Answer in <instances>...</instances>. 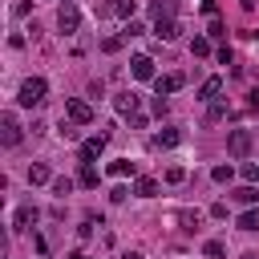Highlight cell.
I'll list each match as a JSON object with an SVG mask.
<instances>
[{
    "label": "cell",
    "instance_id": "obj_1",
    "mask_svg": "<svg viewBox=\"0 0 259 259\" xmlns=\"http://www.w3.org/2000/svg\"><path fill=\"white\" fill-rule=\"evenodd\" d=\"M45 93H49V81H45V77H24V81H20L16 101H20L24 109H32V105H40V101H45Z\"/></svg>",
    "mask_w": 259,
    "mask_h": 259
},
{
    "label": "cell",
    "instance_id": "obj_2",
    "mask_svg": "<svg viewBox=\"0 0 259 259\" xmlns=\"http://www.w3.org/2000/svg\"><path fill=\"white\" fill-rule=\"evenodd\" d=\"M57 28H61L65 36H73V32L81 28V12H77V4H73V0L57 8Z\"/></svg>",
    "mask_w": 259,
    "mask_h": 259
},
{
    "label": "cell",
    "instance_id": "obj_3",
    "mask_svg": "<svg viewBox=\"0 0 259 259\" xmlns=\"http://www.w3.org/2000/svg\"><path fill=\"white\" fill-rule=\"evenodd\" d=\"M65 117H69L73 125H89V121H93V105L81 101V97H69V101H65Z\"/></svg>",
    "mask_w": 259,
    "mask_h": 259
},
{
    "label": "cell",
    "instance_id": "obj_4",
    "mask_svg": "<svg viewBox=\"0 0 259 259\" xmlns=\"http://www.w3.org/2000/svg\"><path fill=\"white\" fill-rule=\"evenodd\" d=\"M186 85V77L182 73H166V77H154V93L158 97H170V93H178Z\"/></svg>",
    "mask_w": 259,
    "mask_h": 259
},
{
    "label": "cell",
    "instance_id": "obj_5",
    "mask_svg": "<svg viewBox=\"0 0 259 259\" xmlns=\"http://www.w3.org/2000/svg\"><path fill=\"white\" fill-rule=\"evenodd\" d=\"M20 138H24V134H20V121H16L12 113H4V117H0V142H4V146H20Z\"/></svg>",
    "mask_w": 259,
    "mask_h": 259
},
{
    "label": "cell",
    "instance_id": "obj_6",
    "mask_svg": "<svg viewBox=\"0 0 259 259\" xmlns=\"http://www.w3.org/2000/svg\"><path fill=\"white\" fill-rule=\"evenodd\" d=\"M227 150H231L235 158H247V154H251V134H247V130H231V134H227Z\"/></svg>",
    "mask_w": 259,
    "mask_h": 259
},
{
    "label": "cell",
    "instance_id": "obj_7",
    "mask_svg": "<svg viewBox=\"0 0 259 259\" xmlns=\"http://www.w3.org/2000/svg\"><path fill=\"white\" fill-rule=\"evenodd\" d=\"M130 73H134L138 81H154V61H150L146 53H138V57L130 61Z\"/></svg>",
    "mask_w": 259,
    "mask_h": 259
},
{
    "label": "cell",
    "instance_id": "obj_8",
    "mask_svg": "<svg viewBox=\"0 0 259 259\" xmlns=\"http://www.w3.org/2000/svg\"><path fill=\"white\" fill-rule=\"evenodd\" d=\"M105 134H97V138H85L81 142V162H93V158H101V150H105Z\"/></svg>",
    "mask_w": 259,
    "mask_h": 259
},
{
    "label": "cell",
    "instance_id": "obj_9",
    "mask_svg": "<svg viewBox=\"0 0 259 259\" xmlns=\"http://www.w3.org/2000/svg\"><path fill=\"white\" fill-rule=\"evenodd\" d=\"M36 219H40V210H36V206L28 202V206H20V210L12 214V227H16V231H28V227H32Z\"/></svg>",
    "mask_w": 259,
    "mask_h": 259
},
{
    "label": "cell",
    "instance_id": "obj_10",
    "mask_svg": "<svg viewBox=\"0 0 259 259\" xmlns=\"http://www.w3.org/2000/svg\"><path fill=\"white\" fill-rule=\"evenodd\" d=\"M178 32H182V28H178L170 16H166V20H154V36H158V40H178Z\"/></svg>",
    "mask_w": 259,
    "mask_h": 259
},
{
    "label": "cell",
    "instance_id": "obj_11",
    "mask_svg": "<svg viewBox=\"0 0 259 259\" xmlns=\"http://www.w3.org/2000/svg\"><path fill=\"white\" fill-rule=\"evenodd\" d=\"M219 93H223V77H206L198 89V101H219Z\"/></svg>",
    "mask_w": 259,
    "mask_h": 259
},
{
    "label": "cell",
    "instance_id": "obj_12",
    "mask_svg": "<svg viewBox=\"0 0 259 259\" xmlns=\"http://www.w3.org/2000/svg\"><path fill=\"white\" fill-rule=\"evenodd\" d=\"M28 182H32V186H45V182H53V170H49L45 162H32V166H28Z\"/></svg>",
    "mask_w": 259,
    "mask_h": 259
},
{
    "label": "cell",
    "instance_id": "obj_13",
    "mask_svg": "<svg viewBox=\"0 0 259 259\" xmlns=\"http://www.w3.org/2000/svg\"><path fill=\"white\" fill-rule=\"evenodd\" d=\"M231 198H235V202H243V206H255V202H259V190L247 182V186H235V190H231Z\"/></svg>",
    "mask_w": 259,
    "mask_h": 259
},
{
    "label": "cell",
    "instance_id": "obj_14",
    "mask_svg": "<svg viewBox=\"0 0 259 259\" xmlns=\"http://www.w3.org/2000/svg\"><path fill=\"white\" fill-rule=\"evenodd\" d=\"M109 12H113V16H121V20H134L138 0H113V4H109Z\"/></svg>",
    "mask_w": 259,
    "mask_h": 259
},
{
    "label": "cell",
    "instance_id": "obj_15",
    "mask_svg": "<svg viewBox=\"0 0 259 259\" xmlns=\"http://www.w3.org/2000/svg\"><path fill=\"white\" fill-rule=\"evenodd\" d=\"M109 174H117V178H125V174H130V178H134V174H138V162L117 158V162H109Z\"/></svg>",
    "mask_w": 259,
    "mask_h": 259
},
{
    "label": "cell",
    "instance_id": "obj_16",
    "mask_svg": "<svg viewBox=\"0 0 259 259\" xmlns=\"http://www.w3.org/2000/svg\"><path fill=\"white\" fill-rule=\"evenodd\" d=\"M113 105H117V113H138V97L134 93H117Z\"/></svg>",
    "mask_w": 259,
    "mask_h": 259
},
{
    "label": "cell",
    "instance_id": "obj_17",
    "mask_svg": "<svg viewBox=\"0 0 259 259\" xmlns=\"http://www.w3.org/2000/svg\"><path fill=\"white\" fill-rule=\"evenodd\" d=\"M178 142H182V134H178V130H162V134H154V146H158V150H162V146L170 150V146H178Z\"/></svg>",
    "mask_w": 259,
    "mask_h": 259
},
{
    "label": "cell",
    "instance_id": "obj_18",
    "mask_svg": "<svg viewBox=\"0 0 259 259\" xmlns=\"http://www.w3.org/2000/svg\"><path fill=\"white\" fill-rule=\"evenodd\" d=\"M97 178H101V174L93 170V162H81V170H77V182H81V186H97Z\"/></svg>",
    "mask_w": 259,
    "mask_h": 259
},
{
    "label": "cell",
    "instance_id": "obj_19",
    "mask_svg": "<svg viewBox=\"0 0 259 259\" xmlns=\"http://www.w3.org/2000/svg\"><path fill=\"white\" fill-rule=\"evenodd\" d=\"M134 194H138V198H154V194H158V182H154V178H138V182H134Z\"/></svg>",
    "mask_w": 259,
    "mask_h": 259
},
{
    "label": "cell",
    "instance_id": "obj_20",
    "mask_svg": "<svg viewBox=\"0 0 259 259\" xmlns=\"http://www.w3.org/2000/svg\"><path fill=\"white\" fill-rule=\"evenodd\" d=\"M202 255H206V259H223V255H227V243H223V239H206V243H202Z\"/></svg>",
    "mask_w": 259,
    "mask_h": 259
},
{
    "label": "cell",
    "instance_id": "obj_21",
    "mask_svg": "<svg viewBox=\"0 0 259 259\" xmlns=\"http://www.w3.org/2000/svg\"><path fill=\"white\" fill-rule=\"evenodd\" d=\"M239 231H259V206H251V210L239 214Z\"/></svg>",
    "mask_w": 259,
    "mask_h": 259
},
{
    "label": "cell",
    "instance_id": "obj_22",
    "mask_svg": "<svg viewBox=\"0 0 259 259\" xmlns=\"http://www.w3.org/2000/svg\"><path fill=\"white\" fill-rule=\"evenodd\" d=\"M150 16L154 20H166L170 16V0H150Z\"/></svg>",
    "mask_w": 259,
    "mask_h": 259
},
{
    "label": "cell",
    "instance_id": "obj_23",
    "mask_svg": "<svg viewBox=\"0 0 259 259\" xmlns=\"http://www.w3.org/2000/svg\"><path fill=\"white\" fill-rule=\"evenodd\" d=\"M190 53H194V57H210V40H206V36H194V40H190Z\"/></svg>",
    "mask_w": 259,
    "mask_h": 259
},
{
    "label": "cell",
    "instance_id": "obj_24",
    "mask_svg": "<svg viewBox=\"0 0 259 259\" xmlns=\"http://www.w3.org/2000/svg\"><path fill=\"white\" fill-rule=\"evenodd\" d=\"M53 194H57V198L73 194V178H53Z\"/></svg>",
    "mask_w": 259,
    "mask_h": 259
},
{
    "label": "cell",
    "instance_id": "obj_25",
    "mask_svg": "<svg viewBox=\"0 0 259 259\" xmlns=\"http://www.w3.org/2000/svg\"><path fill=\"white\" fill-rule=\"evenodd\" d=\"M162 178L174 186V182H186V170H182V166H166V174H162Z\"/></svg>",
    "mask_w": 259,
    "mask_h": 259
},
{
    "label": "cell",
    "instance_id": "obj_26",
    "mask_svg": "<svg viewBox=\"0 0 259 259\" xmlns=\"http://www.w3.org/2000/svg\"><path fill=\"white\" fill-rule=\"evenodd\" d=\"M210 178H214V182H231V178H235V170H231V166H214V170H210Z\"/></svg>",
    "mask_w": 259,
    "mask_h": 259
},
{
    "label": "cell",
    "instance_id": "obj_27",
    "mask_svg": "<svg viewBox=\"0 0 259 259\" xmlns=\"http://www.w3.org/2000/svg\"><path fill=\"white\" fill-rule=\"evenodd\" d=\"M142 32H146V28H142L138 20H125V28H121V36H125V40H130V36H142Z\"/></svg>",
    "mask_w": 259,
    "mask_h": 259
},
{
    "label": "cell",
    "instance_id": "obj_28",
    "mask_svg": "<svg viewBox=\"0 0 259 259\" xmlns=\"http://www.w3.org/2000/svg\"><path fill=\"white\" fill-rule=\"evenodd\" d=\"M206 32H210L214 40H223V36H227V28H223V20H219V16H210V28H206Z\"/></svg>",
    "mask_w": 259,
    "mask_h": 259
},
{
    "label": "cell",
    "instance_id": "obj_29",
    "mask_svg": "<svg viewBox=\"0 0 259 259\" xmlns=\"http://www.w3.org/2000/svg\"><path fill=\"white\" fill-rule=\"evenodd\" d=\"M121 40H125V36H105V40H101V49H105V53H117V49H121Z\"/></svg>",
    "mask_w": 259,
    "mask_h": 259
},
{
    "label": "cell",
    "instance_id": "obj_30",
    "mask_svg": "<svg viewBox=\"0 0 259 259\" xmlns=\"http://www.w3.org/2000/svg\"><path fill=\"white\" fill-rule=\"evenodd\" d=\"M219 117H227V101H210V121H219Z\"/></svg>",
    "mask_w": 259,
    "mask_h": 259
},
{
    "label": "cell",
    "instance_id": "obj_31",
    "mask_svg": "<svg viewBox=\"0 0 259 259\" xmlns=\"http://www.w3.org/2000/svg\"><path fill=\"white\" fill-rule=\"evenodd\" d=\"M61 138H65V142H73V138H77V130H73V121H61Z\"/></svg>",
    "mask_w": 259,
    "mask_h": 259
},
{
    "label": "cell",
    "instance_id": "obj_32",
    "mask_svg": "<svg viewBox=\"0 0 259 259\" xmlns=\"http://www.w3.org/2000/svg\"><path fill=\"white\" fill-rule=\"evenodd\" d=\"M243 178L255 186V182H259V166H243Z\"/></svg>",
    "mask_w": 259,
    "mask_h": 259
},
{
    "label": "cell",
    "instance_id": "obj_33",
    "mask_svg": "<svg viewBox=\"0 0 259 259\" xmlns=\"http://www.w3.org/2000/svg\"><path fill=\"white\" fill-rule=\"evenodd\" d=\"M125 194H130L125 186H113V190H109V198H113V202H125Z\"/></svg>",
    "mask_w": 259,
    "mask_h": 259
},
{
    "label": "cell",
    "instance_id": "obj_34",
    "mask_svg": "<svg viewBox=\"0 0 259 259\" xmlns=\"http://www.w3.org/2000/svg\"><path fill=\"white\" fill-rule=\"evenodd\" d=\"M77 235H81V239H89V235H93V219H85V223L77 227Z\"/></svg>",
    "mask_w": 259,
    "mask_h": 259
},
{
    "label": "cell",
    "instance_id": "obj_35",
    "mask_svg": "<svg viewBox=\"0 0 259 259\" xmlns=\"http://www.w3.org/2000/svg\"><path fill=\"white\" fill-rule=\"evenodd\" d=\"M247 97H251V101H247V105H251V109H259V89H251V93H247Z\"/></svg>",
    "mask_w": 259,
    "mask_h": 259
},
{
    "label": "cell",
    "instance_id": "obj_36",
    "mask_svg": "<svg viewBox=\"0 0 259 259\" xmlns=\"http://www.w3.org/2000/svg\"><path fill=\"white\" fill-rule=\"evenodd\" d=\"M198 4H202V12H206V16H214V0H198Z\"/></svg>",
    "mask_w": 259,
    "mask_h": 259
},
{
    "label": "cell",
    "instance_id": "obj_37",
    "mask_svg": "<svg viewBox=\"0 0 259 259\" xmlns=\"http://www.w3.org/2000/svg\"><path fill=\"white\" fill-rule=\"evenodd\" d=\"M69 259H89V255L85 251H69Z\"/></svg>",
    "mask_w": 259,
    "mask_h": 259
},
{
    "label": "cell",
    "instance_id": "obj_38",
    "mask_svg": "<svg viewBox=\"0 0 259 259\" xmlns=\"http://www.w3.org/2000/svg\"><path fill=\"white\" fill-rule=\"evenodd\" d=\"M117 259H142V255H138V251H125V255H117Z\"/></svg>",
    "mask_w": 259,
    "mask_h": 259
},
{
    "label": "cell",
    "instance_id": "obj_39",
    "mask_svg": "<svg viewBox=\"0 0 259 259\" xmlns=\"http://www.w3.org/2000/svg\"><path fill=\"white\" fill-rule=\"evenodd\" d=\"M239 4H243V8H247V12H251V8H255V0H239Z\"/></svg>",
    "mask_w": 259,
    "mask_h": 259
},
{
    "label": "cell",
    "instance_id": "obj_40",
    "mask_svg": "<svg viewBox=\"0 0 259 259\" xmlns=\"http://www.w3.org/2000/svg\"><path fill=\"white\" fill-rule=\"evenodd\" d=\"M239 259H259V255H255V251H247V255H239Z\"/></svg>",
    "mask_w": 259,
    "mask_h": 259
},
{
    "label": "cell",
    "instance_id": "obj_41",
    "mask_svg": "<svg viewBox=\"0 0 259 259\" xmlns=\"http://www.w3.org/2000/svg\"><path fill=\"white\" fill-rule=\"evenodd\" d=\"M61 4H69V0H61Z\"/></svg>",
    "mask_w": 259,
    "mask_h": 259
},
{
    "label": "cell",
    "instance_id": "obj_42",
    "mask_svg": "<svg viewBox=\"0 0 259 259\" xmlns=\"http://www.w3.org/2000/svg\"><path fill=\"white\" fill-rule=\"evenodd\" d=\"M170 4H178V0H170Z\"/></svg>",
    "mask_w": 259,
    "mask_h": 259
}]
</instances>
